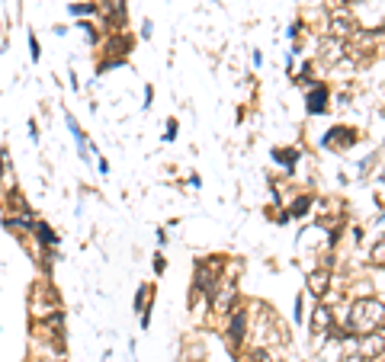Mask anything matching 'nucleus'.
Returning <instances> with one entry per match:
<instances>
[{
    "label": "nucleus",
    "mask_w": 385,
    "mask_h": 362,
    "mask_svg": "<svg viewBox=\"0 0 385 362\" xmlns=\"http://www.w3.org/2000/svg\"><path fill=\"white\" fill-rule=\"evenodd\" d=\"M385 324V305L376 298H360L357 305L350 308V327L360 330V334H372L376 327Z\"/></svg>",
    "instance_id": "f257e3e1"
},
{
    "label": "nucleus",
    "mask_w": 385,
    "mask_h": 362,
    "mask_svg": "<svg viewBox=\"0 0 385 362\" xmlns=\"http://www.w3.org/2000/svg\"><path fill=\"white\" fill-rule=\"evenodd\" d=\"M331 26H334V39H347V35H353L350 13H337L334 20H331Z\"/></svg>",
    "instance_id": "6e6552de"
},
{
    "label": "nucleus",
    "mask_w": 385,
    "mask_h": 362,
    "mask_svg": "<svg viewBox=\"0 0 385 362\" xmlns=\"http://www.w3.org/2000/svg\"><path fill=\"white\" fill-rule=\"evenodd\" d=\"M10 209H16V212H29V205L23 203V195H20V193H10Z\"/></svg>",
    "instance_id": "dca6fc26"
},
{
    "label": "nucleus",
    "mask_w": 385,
    "mask_h": 362,
    "mask_svg": "<svg viewBox=\"0 0 385 362\" xmlns=\"http://www.w3.org/2000/svg\"><path fill=\"white\" fill-rule=\"evenodd\" d=\"M7 228H13V231H29V228H32V222H26V218H7Z\"/></svg>",
    "instance_id": "2eb2a0df"
},
{
    "label": "nucleus",
    "mask_w": 385,
    "mask_h": 362,
    "mask_svg": "<svg viewBox=\"0 0 385 362\" xmlns=\"http://www.w3.org/2000/svg\"><path fill=\"white\" fill-rule=\"evenodd\" d=\"M312 330H315V334H328V330H334V314H331V308H318L315 318H312Z\"/></svg>",
    "instance_id": "423d86ee"
},
{
    "label": "nucleus",
    "mask_w": 385,
    "mask_h": 362,
    "mask_svg": "<svg viewBox=\"0 0 385 362\" xmlns=\"http://www.w3.org/2000/svg\"><path fill=\"white\" fill-rule=\"evenodd\" d=\"M174 135H177V122L170 119V122H167V138H174Z\"/></svg>",
    "instance_id": "4be33fe9"
},
{
    "label": "nucleus",
    "mask_w": 385,
    "mask_h": 362,
    "mask_svg": "<svg viewBox=\"0 0 385 362\" xmlns=\"http://www.w3.org/2000/svg\"><path fill=\"white\" fill-rule=\"evenodd\" d=\"M148 295H151V289H148V286H141V289H138V295H135V308H138V311H141V308H145Z\"/></svg>",
    "instance_id": "f3484780"
},
{
    "label": "nucleus",
    "mask_w": 385,
    "mask_h": 362,
    "mask_svg": "<svg viewBox=\"0 0 385 362\" xmlns=\"http://www.w3.org/2000/svg\"><path fill=\"white\" fill-rule=\"evenodd\" d=\"M328 109V90L324 87H315L308 93V112H324Z\"/></svg>",
    "instance_id": "9d476101"
},
{
    "label": "nucleus",
    "mask_w": 385,
    "mask_h": 362,
    "mask_svg": "<svg viewBox=\"0 0 385 362\" xmlns=\"http://www.w3.org/2000/svg\"><path fill=\"white\" fill-rule=\"evenodd\" d=\"M328 282H331V272L328 270L312 272V276H308V292H315L318 298H321V295L328 292Z\"/></svg>",
    "instance_id": "0eeeda50"
},
{
    "label": "nucleus",
    "mask_w": 385,
    "mask_h": 362,
    "mask_svg": "<svg viewBox=\"0 0 385 362\" xmlns=\"http://www.w3.org/2000/svg\"><path fill=\"white\" fill-rule=\"evenodd\" d=\"M222 286V292H212V305H215V311H222V314H228L231 308H235V298H238V289H235V282L231 279H225V282H218Z\"/></svg>",
    "instance_id": "7ed1b4c3"
},
{
    "label": "nucleus",
    "mask_w": 385,
    "mask_h": 362,
    "mask_svg": "<svg viewBox=\"0 0 385 362\" xmlns=\"http://www.w3.org/2000/svg\"><path fill=\"white\" fill-rule=\"evenodd\" d=\"M340 362H369V359H363V356H360V353H353V356H343Z\"/></svg>",
    "instance_id": "412c9836"
},
{
    "label": "nucleus",
    "mask_w": 385,
    "mask_h": 362,
    "mask_svg": "<svg viewBox=\"0 0 385 362\" xmlns=\"http://www.w3.org/2000/svg\"><path fill=\"white\" fill-rule=\"evenodd\" d=\"M382 353H385L382 334H360V356H363V359H379Z\"/></svg>",
    "instance_id": "20e7f679"
},
{
    "label": "nucleus",
    "mask_w": 385,
    "mask_h": 362,
    "mask_svg": "<svg viewBox=\"0 0 385 362\" xmlns=\"http://www.w3.org/2000/svg\"><path fill=\"white\" fill-rule=\"evenodd\" d=\"M71 10H74V13H93L97 7H93V4H77V7H71Z\"/></svg>",
    "instance_id": "a211bd4d"
},
{
    "label": "nucleus",
    "mask_w": 385,
    "mask_h": 362,
    "mask_svg": "<svg viewBox=\"0 0 385 362\" xmlns=\"http://www.w3.org/2000/svg\"><path fill=\"white\" fill-rule=\"evenodd\" d=\"M276 160H283V164H295V160H299V147H280V151H276Z\"/></svg>",
    "instance_id": "ddd939ff"
},
{
    "label": "nucleus",
    "mask_w": 385,
    "mask_h": 362,
    "mask_svg": "<svg viewBox=\"0 0 385 362\" xmlns=\"http://www.w3.org/2000/svg\"><path fill=\"white\" fill-rule=\"evenodd\" d=\"M308 205H312V199H308V195H299V199H295L292 203V209H289V215H295V218H302L308 212Z\"/></svg>",
    "instance_id": "9b49d317"
},
{
    "label": "nucleus",
    "mask_w": 385,
    "mask_h": 362,
    "mask_svg": "<svg viewBox=\"0 0 385 362\" xmlns=\"http://www.w3.org/2000/svg\"><path fill=\"white\" fill-rule=\"evenodd\" d=\"M251 362H270V356H266V353H263V349H257V353H254V356H251Z\"/></svg>",
    "instance_id": "6ab92c4d"
},
{
    "label": "nucleus",
    "mask_w": 385,
    "mask_h": 362,
    "mask_svg": "<svg viewBox=\"0 0 385 362\" xmlns=\"http://www.w3.org/2000/svg\"><path fill=\"white\" fill-rule=\"evenodd\" d=\"M337 141H340V145L347 147V145H353V141H357V135H353V132H347V128H331V132L324 135V145H328V147H334Z\"/></svg>",
    "instance_id": "1a4fd4ad"
},
{
    "label": "nucleus",
    "mask_w": 385,
    "mask_h": 362,
    "mask_svg": "<svg viewBox=\"0 0 385 362\" xmlns=\"http://www.w3.org/2000/svg\"><path fill=\"white\" fill-rule=\"evenodd\" d=\"M372 266H385V237H382V241H379V244L376 247H372Z\"/></svg>",
    "instance_id": "4468645a"
},
{
    "label": "nucleus",
    "mask_w": 385,
    "mask_h": 362,
    "mask_svg": "<svg viewBox=\"0 0 385 362\" xmlns=\"http://www.w3.org/2000/svg\"><path fill=\"white\" fill-rule=\"evenodd\" d=\"M29 49H32V58L39 61V42H35V35H29Z\"/></svg>",
    "instance_id": "aec40b11"
},
{
    "label": "nucleus",
    "mask_w": 385,
    "mask_h": 362,
    "mask_svg": "<svg viewBox=\"0 0 385 362\" xmlns=\"http://www.w3.org/2000/svg\"><path fill=\"white\" fill-rule=\"evenodd\" d=\"M244 330H247L244 311H235V314H231V327H228V343H231V349H235V353H238L241 340H244Z\"/></svg>",
    "instance_id": "39448f33"
},
{
    "label": "nucleus",
    "mask_w": 385,
    "mask_h": 362,
    "mask_svg": "<svg viewBox=\"0 0 385 362\" xmlns=\"http://www.w3.org/2000/svg\"><path fill=\"white\" fill-rule=\"evenodd\" d=\"M222 266H225L222 257H209V260H203V263L196 266V289H199V292H209V295L215 292Z\"/></svg>",
    "instance_id": "f03ea898"
},
{
    "label": "nucleus",
    "mask_w": 385,
    "mask_h": 362,
    "mask_svg": "<svg viewBox=\"0 0 385 362\" xmlns=\"http://www.w3.org/2000/svg\"><path fill=\"white\" fill-rule=\"evenodd\" d=\"M32 231H35V234H39V237H42L45 244H55V241H58V237H55V234H52V228H49V224H45V222L32 224Z\"/></svg>",
    "instance_id": "f8f14e48"
}]
</instances>
